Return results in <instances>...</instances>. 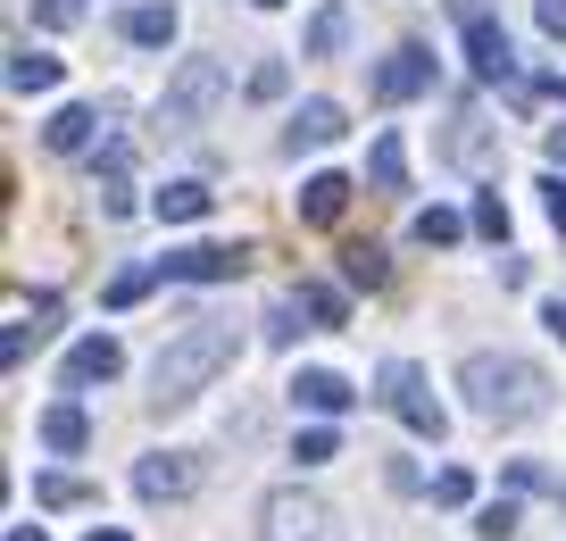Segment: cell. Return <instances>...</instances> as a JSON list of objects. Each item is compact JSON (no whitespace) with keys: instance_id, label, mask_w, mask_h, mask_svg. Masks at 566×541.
Here are the masks:
<instances>
[{"instance_id":"obj_10","label":"cell","mask_w":566,"mask_h":541,"mask_svg":"<svg viewBox=\"0 0 566 541\" xmlns=\"http://www.w3.org/2000/svg\"><path fill=\"white\" fill-rule=\"evenodd\" d=\"M134 491H142V500H184V491H192V458H176V450L142 458V467H134Z\"/></svg>"},{"instance_id":"obj_23","label":"cell","mask_w":566,"mask_h":541,"mask_svg":"<svg viewBox=\"0 0 566 541\" xmlns=\"http://www.w3.org/2000/svg\"><path fill=\"white\" fill-rule=\"evenodd\" d=\"M301 300H308V325H317V333L350 325V309H342V292H334V283H301Z\"/></svg>"},{"instance_id":"obj_16","label":"cell","mask_w":566,"mask_h":541,"mask_svg":"<svg viewBox=\"0 0 566 541\" xmlns=\"http://www.w3.org/2000/svg\"><path fill=\"white\" fill-rule=\"evenodd\" d=\"M367 184H375V193H408V142H400V134H375Z\"/></svg>"},{"instance_id":"obj_38","label":"cell","mask_w":566,"mask_h":541,"mask_svg":"<svg viewBox=\"0 0 566 541\" xmlns=\"http://www.w3.org/2000/svg\"><path fill=\"white\" fill-rule=\"evenodd\" d=\"M549 167H566V125H549Z\"/></svg>"},{"instance_id":"obj_4","label":"cell","mask_w":566,"mask_h":541,"mask_svg":"<svg viewBox=\"0 0 566 541\" xmlns=\"http://www.w3.org/2000/svg\"><path fill=\"white\" fill-rule=\"evenodd\" d=\"M375 400H384V408H391V417H400V425H408L417 441H442V434H450L442 400L424 392V375L408 367V358H384V375H375Z\"/></svg>"},{"instance_id":"obj_18","label":"cell","mask_w":566,"mask_h":541,"mask_svg":"<svg viewBox=\"0 0 566 541\" xmlns=\"http://www.w3.org/2000/svg\"><path fill=\"white\" fill-rule=\"evenodd\" d=\"M342 42H350V9H334V0H325L317 18H308V34H301V59H334Z\"/></svg>"},{"instance_id":"obj_29","label":"cell","mask_w":566,"mask_h":541,"mask_svg":"<svg viewBox=\"0 0 566 541\" xmlns=\"http://www.w3.org/2000/svg\"><path fill=\"white\" fill-rule=\"evenodd\" d=\"M301 316H308V300H301V292H283L275 309H266V342H292V333H308Z\"/></svg>"},{"instance_id":"obj_24","label":"cell","mask_w":566,"mask_h":541,"mask_svg":"<svg viewBox=\"0 0 566 541\" xmlns=\"http://www.w3.org/2000/svg\"><path fill=\"white\" fill-rule=\"evenodd\" d=\"M450 158H459V167H483V108H475V101L459 108V134H450Z\"/></svg>"},{"instance_id":"obj_28","label":"cell","mask_w":566,"mask_h":541,"mask_svg":"<svg viewBox=\"0 0 566 541\" xmlns=\"http://www.w3.org/2000/svg\"><path fill=\"white\" fill-rule=\"evenodd\" d=\"M150 283H159V267H117V275H108V309H134Z\"/></svg>"},{"instance_id":"obj_39","label":"cell","mask_w":566,"mask_h":541,"mask_svg":"<svg viewBox=\"0 0 566 541\" xmlns=\"http://www.w3.org/2000/svg\"><path fill=\"white\" fill-rule=\"evenodd\" d=\"M9 541H51V533H42V524H9Z\"/></svg>"},{"instance_id":"obj_26","label":"cell","mask_w":566,"mask_h":541,"mask_svg":"<svg viewBox=\"0 0 566 541\" xmlns=\"http://www.w3.org/2000/svg\"><path fill=\"white\" fill-rule=\"evenodd\" d=\"M342 275H350V283H367V292H375V283L391 275V267H384V250H375V242H350V250H342Z\"/></svg>"},{"instance_id":"obj_9","label":"cell","mask_w":566,"mask_h":541,"mask_svg":"<svg viewBox=\"0 0 566 541\" xmlns=\"http://www.w3.org/2000/svg\"><path fill=\"white\" fill-rule=\"evenodd\" d=\"M417 92H433V59H424L417 42H400V51L375 67V101H417Z\"/></svg>"},{"instance_id":"obj_14","label":"cell","mask_w":566,"mask_h":541,"mask_svg":"<svg viewBox=\"0 0 566 541\" xmlns=\"http://www.w3.org/2000/svg\"><path fill=\"white\" fill-rule=\"evenodd\" d=\"M292 150H325V142H342V108L334 101H301V117H292Z\"/></svg>"},{"instance_id":"obj_31","label":"cell","mask_w":566,"mask_h":541,"mask_svg":"<svg viewBox=\"0 0 566 541\" xmlns=\"http://www.w3.org/2000/svg\"><path fill=\"white\" fill-rule=\"evenodd\" d=\"M475 233H483V242H509V200H500V193L475 200Z\"/></svg>"},{"instance_id":"obj_20","label":"cell","mask_w":566,"mask_h":541,"mask_svg":"<svg viewBox=\"0 0 566 541\" xmlns=\"http://www.w3.org/2000/svg\"><path fill=\"white\" fill-rule=\"evenodd\" d=\"M51 84H59L51 51H9V92H51Z\"/></svg>"},{"instance_id":"obj_32","label":"cell","mask_w":566,"mask_h":541,"mask_svg":"<svg viewBox=\"0 0 566 541\" xmlns=\"http://www.w3.org/2000/svg\"><path fill=\"white\" fill-rule=\"evenodd\" d=\"M433 500H442V508H467V500H475V475H467V467H442V475H433Z\"/></svg>"},{"instance_id":"obj_42","label":"cell","mask_w":566,"mask_h":541,"mask_svg":"<svg viewBox=\"0 0 566 541\" xmlns=\"http://www.w3.org/2000/svg\"><path fill=\"white\" fill-rule=\"evenodd\" d=\"M259 9H283V0H259Z\"/></svg>"},{"instance_id":"obj_37","label":"cell","mask_w":566,"mask_h":541,"mask_svg":"<svg viewBox=\"0 0 566 541\" xmlns=\"http://www.w3.org/2000/svg\"><path fill=\"white\" fill-rule=\"evenodd\" d=\"M542 325H549V333L566 342V300H549V309H542Z\"/></svg>"},{"instance_id":"obj_21","label":"cell","mask_w":566,"mask_h":541,"mask_svg":"<svg viewBox=\"0 0 566 541\" xmlns=\"http://www.w3.org/2000/svg\"><path fill=\"white\" fill-rule=\"evenodd\" d=\"M34 500H42V508H92L101 491H92L84 475H34Z\"/></svg>"},{"instance_id":"obj_15","label":"cell","mask_w":566,"mask_h":541,"mask_svg":"<svg viewBox=\"0 0 566 541\" xmlns=\"http://www.w3.org/2000/svg\"><path fill=\"white\" fill-rule=\"evenodd\" d=\"M342 209H350V175H308L301 184V217L308 226H334Z\"/></svg>"},{"instance_id":"obj_8","label":"cell","mask_w":566,"mask_h":541,"mask_svg":"<svg viewBox=\"0 0 566 541\" xmlns=\"http://www.w3.org/2000/svg\"><path fill=\"white\" fill-rule=\"evenodd\" d=\"M117 375H125V350L108 342V333H84V342L67 350L59 384H67V392H92V384H117Z\"/></svg>"},{"instance_id":"obj_5","label":"cell","mask_w":566,"mask_h":541,"mask_svg":"<svg viewBox=\"0 0 566 541\" xmlns=\"http://www.w3.org/2000/svg\"><path fill=\"white\" fill-rule=\"evenodd\" d=\"M259 533L266 541H342V524H334V508L325 500H308V491H266V508H259Z\"/></svg>"},{"instance_id":"obj_33","label":"cell","mask_w":566,"mask_h":541,"mask_svg":"<svg viewBox=\"0 0 566 541\" xmlns=\"http://www.w3.org/2000/svg\"><path fill=\"white\" fill-rule=\"evenodd\" d=\"M283 84H292V75H283V59H266V67L250 75V101H283Z\"/></svg>"},{"instance_id":"obj_35","label":"cell","mask_w":566,"mask_h":541,"mask_svg":"<svg viewBox=\"0 0 566 541\" xmlns=\"http://www.w3.org/2000/svg\"><path fill=\"white\" fill-rule=\"evenodd\" d=\"M542 209H549V226L566 233V175H549V184H542Z\"/></svg>"},{"instance_id":"obj_36","label":"cell","mask_w":566,"mask_h":541,"mask_svg":"<svg viewBox=\"0 0 566 541\" xmlns=\"http://www.w3.org/2000/svg\"><path fill=\"white\" fill-rule=\"evenodd\" d=\"M42 25H75V0H42Z\"/></svg>"},{"instance_id":"obj_12","label":"cell","mask_w":566,"mask_h":541,"mask_svg":"<svg viewBox=\"0 0 566 541\" xmlns=\"http://www.w3.org/2000/svg\"><path fill=\"white\" fill-rule=\"evenodd\" d=\"M42 450H59V458H75V450H92V417L75 400H59V408H42Z\"/></svg>"},{"instance_id":"obj_17","label":"cell","mask_w":566,"mask_h":541,"mask_svg":"<svg viewBox=\"0 0 566 541\" xmlns=\"http://www.w3.org/2000/svg\"><path fill=\"white\" fill-rule=\"evenodd\" d=\"M125 42H142V51H167V42H176V9H167V0H142V9H125Z\"/></svg>"},{"instance_id":"obj_2","label":"cell","mask_w":566,"mask_h":541,"mask_svg":"<svg viewBox=\"0 0 566 541\" xmlns=\"http://www.w3.org/2000/svg\"><path fill=\"white\" fill-rule=\"evenodd\" d=\"M233 367V325H192V333H176V342L159 350V367H150V392H159V408H176V400H192L209 375H226Z\"/></svg>"},{"instance_id":"obj_22","label":"cell","mask_w":566,"mask_h":541,"mask_svg":"<svg viewBox=\"0 0 566 541\" xmlns=\"http://www.w3.org/2000/svg\"><path fill=\"white\" fill-rule=\"evenodd\" d=\"M509 491H542V500H558V508H566V475L533 467V458H509Z\"/></svg>"},{"instance_id":"obj_7","label":"cell","mask_w":566,"mask_h":541,"mask_svg":"<svg viewBox=\"0 0 566 541\" xmlns=\"http://www.w3.org/2000/svg\"><path fill=\"white\" fill-rule=\"evenodd\" d=\"M250 267V250H233V242H184V250H167V275L176 283H233Z\"/></svg>"},{"instance_id":"obj_1","label":"cell","mask_w":566,"mask_h":541,"mask_svg":"<svg viewBox=\"0 0 566 541\" xmlns=\"http://www.w3.org/2000/svg\"><path fill=\"white\" fill-rule=\"evenodd\" d=\"M459 392L483 425H533L549 408V375L533 358H500V350H475L459 367Z\"/></svg>"},{"instance_id":"obj_30","label":"cell","mask_w":566,"mask_h":541,"mask_svg":"<svg viewBox=\"0 0 566 541\" xmlns=\"http://www.w3.org/2000/svg\"><path fill=\"white\" fill-rule=\"evenodd\" d=\"M292 458H301V467H325V458H342V434L334 425H308V434L292 441Z\"/></svg>"},{"instance_id":"obj_41","label":"cell","mask_w":566,"mask_h":541,"mask_svg":"<svg viewBox=\"0 0 566 541\" xmlns=\"http://www.w3.org/2000/svg\"><path fill=\"white\" fill-rule=\"evenodd\" d=\"M84 541H125V533H108V524H92V533H84Z\"/></svg>"},{"instance_id":"obj_34","label":"cell","mask_w":566,"mask_h":541,"mask_svg":"<svg viewBox=\"0 0 566 541\" xmlns=\"http://www.w3.org/2000/svg\"><path fill=\"white\" fill-rule=\"evenodd\" d=\"M533 18H542L549 42H566V0H533Z\"/></svg>"},{"instance_id":"obj_19","label":"cell","mask_w":566,"mask_h":541,"mask_svg":"<svg viewBox=\"0 0 566 541\" xmlns=\"http://www.w3.org/2000/svg\"><path fill=\"white\" fill-rule=\"evenodd\" d=\"M92 134H101V117H92V108H59V117L42 125V142H51V150H92Z\"/></svg>"},{"instance_id":"obj_13","label":"cell","mask_w":566,"mask_h":541,"mask_svg":"<svg viewBox=\"0 0 566 541\" xmlns=\"http://www.w3.org/2000/svg\"><path fill=\"white\" fill-rule=\"evenodd\" d=\"M150 209H159V226H200V217L217 209V193H209V184H192V175H184V184H167V193L150 200Z\"/></svg>"},{"instance_id":"obj_27","label":"cell","mask_w":566,"mask_h":541,"mask_svg":"<svg viewBox=\"0 0 566 541\" xmlns=\"http://www.w3.org/2000/svg\"><path fill=\"white\" fill-rule=\"evenodd\" d=\"M475 533H483V541H516V500H509V491L475 508Z\"/></svg>"},{"instance_id":"obj_3","label":"cell","mask_w":566,"mask_h":541,"mask_svg":"<svg viewBox=\"0 0 566 541\" xmlns=\"http://www.w3.org/2000/svg\"><path fill=\"white\" fill-rule=\"evenodd\" d=\"M217 101H226V67H217V59H184V67L167 75V92H159V125L167 134H192V125H209Z\"/></svg>"},{"instance_id":"obj_6","label":"cell","mask_w":566,"mask_h":541,"mask_svg":"<svg viewBox=\"0 0 566 541\" xmlns=\"http://www.w3.org/2000/svg\"><path fill=\"white\" fill-rule=\"evenodd\" d=\"M459 34H467V59H475L483 84H509L516 75V51H509V25L492 9H459Z\"/></svg>"},{"instance_id":"obj_25","label":"cell","mask_w":566,"mask_h":541,"mask_svg":"<svg viewBox=\"0 0 566 541\" xmlns=\"http://www.w3.org/2000/svg\"><path fill=\"white\" fill-rule=\"evenodd\" d=\"M408 233H417L424 250H450V242H459L467 226H459V217H450V209H417V226H408Z\"/></svg>"},{"instance_id":"obj_40","label":"cell","mask_w":566,"mask_h":541,"mask_svg":"<svg viewBox=\"0 0 566 541\" xmlns=\"http://www.w3.org/2000/svg\"><path fill=\"white\" fill-rule=\"evenodd\" d=\"M542 92H549V101H566V67H558V75H542Z\"/></svg>"},{"instance_id":"obj_11","label":"cell","mask_w":566,"mask_h":541,"mask_svg":"<svg viewBox=\"0 0 566 541\" xmlns=\"http://www.w3.org/2000/svg\"><path fill=\"white\" fill-rule=\"evenodd\" d=\"M292 400H301L308 417H342V408H350L358 392L342 384V375H325V367H301V375H292Z\"/></svg>"}]
</instances>
